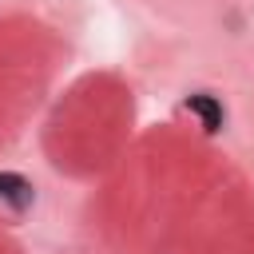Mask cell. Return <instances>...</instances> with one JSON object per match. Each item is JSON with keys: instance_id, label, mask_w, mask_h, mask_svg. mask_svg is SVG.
<instances>
[{"instance_id": "7a4b0ae2", "label": "cell", "mask_w": 254, "mask_h": 254, "mask_svg": "<svg viewBox=\"0 0 254 254\" xmlns=\"http://www.w3.org/2000/svg\"><path fill=\"white\" fill-rule=\"evenodd\" d=\"M0 198H8L12 206H28L32 202V183L20 175H0Z\"/></svg>"}, {"instance_id": "6da1fadb", "label": "cell", "mask_w": 254, "mask_h": 254, "mask_svg": "<svg viewBox=\"0 0 254 254\" xmlns=\"http://www.w3.org/2000/svg\"><path fill=\"white\" fill-rule=\"evenodd\" d=\"M187 107L202 119V127H206V131H222V103H218L214 95L198 91V95H190V99H187Z\"/></svg>"}]
</instances>
